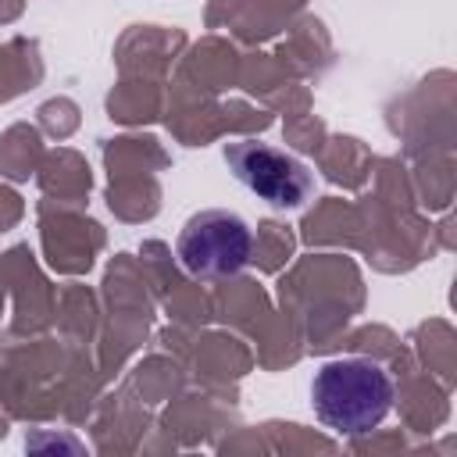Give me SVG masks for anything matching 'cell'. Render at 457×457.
Here are the masks:
<instances>
[{
    "label": "cell",
    "instance_id": "obj_1",
    "mask_svg": "<svg viewBox=\"0 0 457 457\" xmlns=\"http://www.w3.org/2000/svg\"><path fill=\"white\" fill-rule=\"evenodd\" d=\"M311 407L325 428L339 436H364L389 414L393 382L371 357H339L314 371Z\"/></svg>",
    "mask_w": 457,
    "mask_h": 457
},
{
    "label": "cell",
    "instance_id": "obj_2",
    "mask_svg": "<svg viewBox=\"0 0 457 457\" xmlns=\"http://www.w3.org/2000/svg\"><path fill=\"white\" fill-rule=\"evenodd\" d=\"M175 253L193 278H228L250 264L253 236L236 211L207 207L186 218L175 239Z\"/></svg>",
    "mask_w": 457,
    "mask_h": 457
},
{
    "label": "cell",
    "instance_id": "obj_3",
    "mask_svg": "<svg viewBox=\"0 0 457 457\" xmlns=\"http://www.w3.org/2000/svg\"><path fill=\"white\" fill-rule=\"evenodd\" d=\"M225 161L232 168V175L257 196L264 200L268 207L275 211H296L311 200L314 193V175L311 168L278 150V146H268L261 139H239V143H228L225 146Z\"/></svg>",
    "mask_w": 457,
    "mask_h": 457
}]
</instances>
